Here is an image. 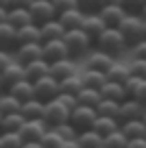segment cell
<instances>
[{
  "label": "cell",
  "instance_id": "cell-1",
  "mask_svg": "<svg viewBox=\"0 0 146 148\" xmlns=\"http://www.w3.org/2000/svg\"><path fill=\"white\" fill-rule=\"evenodd\" d=\"M94 46H96V50H103L111 57H118L129 48V44H127V39H124V35L120 33L118 26H107L101 33V37L94 42Z\"/></svg>",
  "mask_w": 146,
  "mask_h": 148
},
{
  "label": "cell",
  "instance_id": "cell-2",
  "mask_svg": "<svg viewBox=\"0 0 146 148\" xmlns=\"http://www.w3.org/2000/svg\"><path fill=\"white\" fill-rule=\"evenodd\" d=\"M63 42H65V46H68V52H70L72 59L85 57L87 52L92 50V46H94V42L90 39V35H87L83 28H70V31H65Z\"/></svg>",
  "mask_w": 146,
  "mask_h": 148
},
{
  "label": "cell",
  "instance_id": "cell-3",
  "mask_svg": "<svg viewBox=\"0 0 146 148\" xmlns=\"http://www.w3.org/2000/svg\"><path fill=\"white\" fill-rule=\"evenodd\" d=\"M120 33L124 35L129 46H133L135 42H140L142 37H144V18L140 13H127L122 18V22L118 24Z\"/></svg>",
  "mask_w": 146,
  "mask_h": 148
},
{
  "label": "cell",
  "instance_id": "cell-4",
  "mask_svg": "<svg viewBox=\"0 0 146 148\" xmlns=\"http://www.w3.org/2000/svg\"><path fill=\"white\" fill-rule=\"evenodd\" d=\"M44 122L48 124V129H52V126L57 124H63V122L70 120V109L65 105H61L57 98H52V100L44 102Z\"/></svg>",
  "mask_w": 146,
  "mask_h": 148
},
{
  "label": "cell",
  "instance_id": "cell-5",
  "mask_svg": "<svg viewBox=\"0 0 146 148\" xmlns=\"http://www.w3.org/2000/svg\"><path fill=\"white\" fill-rule=\"evenodd\" d=\"M33 87H35V98H39L41 102H48L52 98H57V94L61 92L59 89V81L50 74H46L41 79L33 81Z\"/></svg>",
  "mask_w": 146,
  "mask_h": 148
},
{
  "label": "cell",
  "instance_id": "cell-6",
  "mask_svg": "<svg viewBox=\"0 0 146 148\" xmlns=\"http://www.w3.org/2000/svg\"><path fill=\"white\" fill-rule=\"evenodd\" d=\"M96 109L94 107H83V105H76L72 111H70V122H72V126L81 133V131H87L92 129V124H94L96 120Z\"/></svg>",
  "mask_w": 146,
  "mask_h": 148
},
{
  "label": "cell",
  "instance_id": "cell-7",
  "mask_svg": "<svg viewBox=\"0 0 146 148\" xmlns=\"http://www.w3.org/2000/svg\"><path fill=\"white\" fill-rule=\"evenodd\" d=\"M28 13H31L33 24H37V26H41L44 22L57 18V11H55L50 0H33L31 7H28Z\"/></svg>",
  "mask_w": 146,
  "mask_h": 148
},
{
  "label": "cell",
  "instance_id": "cell-8",
  "mask_svg": "<svg viewBox=\"0 0 146 148\" xmlns=\"http://www.w3.org/2000/svg\"><path fill=\"white\" fill-rule=\"evenodd\" d=\"M46 131H48V124L44 122V118H37V120H24L18 133L24 142H39Z\"/></svg>",
  "mask_w": 146,
  "mask_h": 148
},
{
  "label": "cell",
  "instance_id": "cell-9",
  "mask_svg": "<svg viewBox=\"0 0 146 148\" xmlns=\"http://www.w3.org/2000/svg\"><path fill=\"white\" fill-rule=\"evenodd\" d=\"M146 107L142 105L140 100H135V98H124L122 102H120V113H118V120L120 122H127V120H142V116H144Z\"/></svg>",
  "mask_w": 146,
  "mask_h": 148
},
{
  "label": "cell",
  "instance_id": "cell-10",
  "mask_svg": "<svg viewBox=\"0 0 146 148\" xmlns=\"http://www.w3.org/2000/svg\"><path fill=\"white\" fill-rule=\"evenodd\" d=\"M44 57V46L41 42H31V44H18L15 48V61H20L22 65H26L28 61H35Z\"/></svg>",
  "mask_w": 146,
  "mask_h": 148
},
{
  "label": "cell",
  "instance_id": "cell-11",
  "mask_svg": "<svg viewBox=\"0 0 146 148\" xmlns=\"http://www.w3.org/2000/svg\"><path fill=\"white\" fill-rule=\"evenodd\" d=\"M116 63V57L107 55L103 50H90L87 52V61H85V68L87 70H98V72H105Z\"/></svg>",
  "mask_w": 146,
  "mask_h": 148
},
{
  "label": "cell",
  "instance_id": "cell-12",
  "mask_svg": "<svg viewBox=\"0 0 146 148\" xmlns=\"http://www.w3.org/2000/svg\"><path fill=\"white\" fill-rule=\"evenodd\" d=\"M41 46H44V59L48 61V63L70 57L68 46H65V42H63V37H61V39H48V42H41Z\"/></svg>",
  "mask_w": 146,
  "mask_h": 148
},
{
  "label": "cell",
  "instance_id": "cell-13",
  "mask_svg": "<svg viewBox=\"0 0 146 148\" xmlns=\"http://www.w3.org/2000/svg\"><path fill=\"white\" fill-rule=\"evenodd\" d=\"M50 76H55L57 81H63L72 74H76V61L72 57H65V59H59V61H52L50 63V70H48Z\"/></svg>",
  "mask_w": 146,
  "mask_h": 148
},
{
  "label": "cell",
  "instance_id": "cell-14",
  "mask_svg": "<svg viewBox=\"0 0 146 148\" xmlns=\"http://www.w3.org/2000/svg\"><path fill=\"white\" fill-rule=\"evenodd\" d=\"M81 28L87 33V35H90V39H92V42H96V39L101 37V33L107 28V24L103 22V18H101L98 13H85Z\"/></svg>",
  "mask_w": 146,
  "mask_h": 148
},
{
  "label": "cell",
  "instance_id": "cell-15",
  "mask_svg": "<svg viewBox=\"0 0 146 148\" xmlns=\"http://www.w3.org/2000/svg\"><path fill=\"white\" fill-rule=\"evenodd\" d=\"M96 13L103 18V22L107 26H118L122 22V18L127 15V11L122 9V5H107V7H101Z\"/></svg>",
  "mask_w": 146,
  "mask_h": 148
},
{
  "label": "cell",
  "instance_id": "cell-16",
  "mask_svg": "<svg viewBox=\"0 0 146 148\" xmlns=\"http://www.w3.org/2000/svg\"><path fill=\"white\" fill-rule=\"evenodd\" d=\"M2 87H11V85L13 83H18V81H22V79H26V76H24V65L20 63V61H11L9 65H7L5 70H2Z\"/></svg>",
  "mask_w": 146,
  "mask_h": 148
},
{
  "label": "cell",
  "instance_id": "cell-17",
  "mask_svg": "<svg viewBox=\"0 0 146 148\" xmlns=\"http://www.w3.org/2000/svg\"><path fill=\"white\" fill-rule=\"evenodd\" d=\"M0 48L2 50H13L18 48V28L9 22H0Z\"/></svg>",
  "mask_w": 146,
  "mask_h": 148
},
{
  "label": "cell",
  "instance_id": "cell-18",
  "mask_svg": "<svg viewBox=\"0 0 146 148\" xmlns=\"http://www.w3.org/2000/svg\"><path fill=\"white\" fill-rule=\"evenodd\" d=\"M7 92L13 94L20 102H26L31 98H35V87H33V81H28V79H22L18 83H13L11 87H7Z\"/></svg>",
  "mask_w": 146,
  "mask_h": 148
},
{
  "label": "cell",
  "instance_id": "cell-19",
  "mask_svg": "<svg viewBox=\"0 0 146 148\" xmlns=\"http://www.w3.org/2000/svg\"><path fill=\"white\" fill-rule=\"evenodd\" d=\"M48 70H50V63L41 57V59L28 61V63L24 65V76H26L28 81H37V79H41V76H46Z\"/></svg>",
  "mask_w": 146,
  "mask_h": 148
},
{
  "label": "cell",
  "instance_id": "cell-20",
  "mask_svg": "<svg viewBox=\"0 0 146 148\" xmlns=\"http://www.w3.org/2000/svg\"><path fill=\"white\" fill-rule=\"evenodd\" d=\"M83 18H85V11H81L79 7H74V9H68V11H63V13L57 15V20L63 24L65 31H70V28H81Z\"/></svg>",
  "mask_w": 146,
  "mask_h": 148
},
{
  "label": "cell",
  "instance_id": "cell-21",
  "mask_svg": "<svg viewBox=\"0 0 146 148\" xmlns=\"http://www.w3.org/2000/svg\"><path fill=\"white\" fill-rule=\"evenodd\" d=\"M92 129H94L96 133H98L103 139H105L109 133H114V131L120 129V120H118V118H107V116H96V120H94V124H92Z\"/></svg>",
  "mask_w": 146,
  "mask_h": 148
},
{
  "label": "cell",
  "instance_id": "cell-22",
  "mask_svg": "<svg viewBox=\"0 0 146 148\" xmlns=\"http://www.w3.org/2000/svg\"><path fill=\"white\" fill-rule=\"evenodd\" d=\"M39 33H41V42H48V39H61L65 35V28L59 20H48L39 26Z\"/></svg>",
  "mask_w": 146,
  "mask_h": 148
},
{
  "label": "cell",
  "instance_id": "cell-23",
  "mask_svg": "<svg viewBox=\"0 0 146 148\" xmlns=\"http://www.w3.org/2000/svg\"><path fill=\"white\" fill-rule=\"evenodd\" d=\"M7 22L11 24V26L15 28H22L26 26V24H31V13H28V9H24V7H9V11H7Z\"/></svg>",
  "mask_w": 146,
  "mask_h": 148
},
{
  "label": "cell",
  "instance_id": "cell-24",
  "mask_svg": "<svg viewBox=\"0 0 146 148\" xmlns=\"http://www.w3.org/2000/svg\"><path fill=\"white\" fill-rule=\"evenodd\" d=\"M20 113L24 116V120H37V118L44 116V102H41L39 98H31V100L22 102Z\"/></svg>",
  "mask_w": 146,
  "mask_h": 148
},
{
  "label": "cell",
  "instance_id": "cell-25",
  "mask_svg": "<svg viewBox=\"0 0 146 148\" xmlns=\"http://www.w3.org/2000/svg\"><path fill=\"white\" fill-rule=\"evenodd\" d=\"M120 131L127 135V139L146 137V124H144L142 120H127V122H120Z\"/></svg>",
  "mask_w": 146,
  "mask_h": 148
},
{
  "label": "cell",
  "instance_id": "cell-26",
  "mask_svg": "<svg viewBox=\"0 0 146 148\" xmlns=\"http://www.w3.org/2000/svg\"><path fill=\"white\" fill-rule=\"evenodd\" d=\"M101 96L109 98V100H116V102H122L124 98H127V94H124V85L122 83H114V81H107V83L101 87Z\"/></svg>",
  "mask_w": 146,
  "mask_h": 148
},
{
  "label": "cell",
  "instance_id": "cell-27",
  "mask_svg": "<svg viewBox=\"0 0 146 148\" xmlns=\"http://www.w3.org/2000/svg\"><path fill=\"white\" fill-rule=\"evenodd\" d=\"M101 89H94V87H83L81 92L76 94V105H83V107H94L101 102Z\"/></svg>",
  "mask_w": 146,
  "mask_h": 148
},
{
  "label": "cell",
  "instance_id": "cell-28",
  "mask_svg": "<svg viewBox=\"0 0 146 148\" xmlns=\"http://www.w3.org/2000/svg\"><path fill=\"white\" fill-rule=\"evenodd\" d=\"M76 142H79L81 148H98V146L105 144V139L96 133L94 129H87V131H81V133L76 135Z\"/></svg>",
  "mask_w": 146,
  "mask_h": 148
},
{
  "label": "cell",
  "instance_id": "cell-29",
  "mask_svg": "<svg viewBox=\"0 0 146 148\" xmlns=\"http://www.w3.org/2000/svg\"><path fill=\"white\" fill-rule=\"evenodd\" d=\"M24 122L22 113H5L0 120V133H18Z\"/></svg>",
  "mask_w": 146,
  "mask_h": 148
},
{
  "label": "cell",
  "instance_id": "cell-30",
  "mask_svg": "<svg viewBox=\"0 0 146 148\" xmlns=\"http://www.w3.org/2000/svg\"><path fill=\"white\" fill-rule=\"evenodd\" d=\"M20 109H22V102H20L13 94H9L7 89L0 92V113H2V116H5V113H20Z\"/></svg>",
  "mask_w": 146,
  "mask_h": 148
},
{
  "label": "cell",
  "instance_id": "cell-31",
  "mask_svg": "<svg viewBox=\"0 0 146 148\" xmlns=\"http://www.w3.org/2000/svg\"><path fill=\"white\" fill-rule=\"evenodd\" d=\"M81 79H83V85L85 87H94V89H101L103 85L107 83V74L105 72H98V70H87L81 74Z\"/></svg>",
  "mask_w": 146,
  "mask_h": 148
},
{
  "label": "cell",
  "instance_id": "cell-32",
  "mask_svg": "<svg viewBox=\"0 0 146 148\" xmlns=\"http://www.w3.org/2000/svg\"><path fill=\"white\" fill-rule=\"evenodd\" d=\"M31 42H41V33L37 24H26V26L18 28V44H31Z\"/></svg>",
  "mask_w": 146,
  "mask_h": 148
},
{
  "label": "cell",
  "instance_id": "cell-33",
  "mask_svg": "<svg viewBox=\"0 0 146 148\" xmlns=\"http://www.w3.org/2000/svg\"><path fill=\"white\" fill-rule=\"evenodd\" d=\"M129 76H131V70H129V65L118 63V61H116V63L111 65L109 70H107V81H114V83H124Z\"/></svg>",
  "mask_w": 146,
  "mask_h": 148
},
{
  "label": "cell",
  "instance_id": "cell-34",
  "mask_svg": "<svg viewBox=\"0 0 146 148\" xmlns=\"http://www.w3.org/2000/svg\"><path fill=\"white\" fill-rule=\"evenodd\" d=\"M83 87H85V85H83L81 74H72V76H68V79L59 81V89H61V92H65V94H74V96H76Z\"/></svg>",
  "mask_w": 146,
  "mask_h": 148
},
{
  "label": "cell",
  "instance_id": "cell-35",
  "mask_svg": "<svg viewBox=\"0 0 146 148\" xmlns=\"http://www.w3.org/2000/svg\"><path fill=\"white\" fill-rule=\"evenodd\" d=\"M96 113H98V116H107V118H118L120 102L109 100V98H101V102L96 105Z\"/></svg>",
  "mask_w": 146,
  "mask_h": 148
},
{
  "label": "cell",
  "instance_id": "cell-36",
  "mask_svg": "<svg viewBox=\"0 0 146 148\" xmlns=\"http://www.w3.org/2000/svg\"><path fill=\"white\" fill-rule=\"evenodd\" d=\"M127 144H129V139H127V135L122 133V131H114V133H109L105 137V146L107 148H127Z\"/></svg>",
  "mask_w": 146,
  "mask_h": 148
},
{
  "label": "cell",
  "instance_id": "cell-37",
  "mask_svg": "<svg viewBox=\"0 0 146 148\" xmlns=\"http://www.w3.org/2000/svg\"><path fill=\"white\" fill-rule=\"evenodd\" d=\"M52 131H55L57 135H59L63 142H68V139H76V135H79V131L72 126V122H63V124H57V126H52Z\"/></svg>",
  "mask_w": 146,
  "mask_h": 148
},
{
  "label": "cell",
  "instance_id": "cell-38",
  "mask_svg": "<svg viewBox=\"0 0 146 148\" xmlns=\"http://www.w3.org/2000/svg\"><path fill=\"white\" fill-rule=\"evenodd\" d=\"M39 144H41L44 148H61V146H63V139H61L52 129H48V131L44 133V137L39 139Z\"/></svg>",
  "mask_w": 146,
  "mask_h": 148
},
{
  "label": "cell",
  "instance_id": "cell-39",
  "mask_svg": "<svg viewBox=\"0 0 146 148\" xmlns=\"http://www.w3.org/2000/svg\"><path fill=\"white\" fill-rule=\"evenodd\" d=\"M0 139H2L5 148H22V144H24L20 133H0Z\"/></svg>",
  "mask_w": 146,
  "mask_h": 148
},
{
  "label": "cell",
  "instance_id": "cell-40",
  "mask_svg": "<svg viewBox=\"0 0 146 148\" xmlns=\"http://www.w3.org/2000/svg\"><path fill=\"white\" fill-rule=\"evenodd\" d=\"M129 70L137 79H146V59H133L129 63Z\"/></svg>",
  "mask_w": 146,
  "mask_h": 148
},
{
  "label": "cell",
  "instance_id": "cell-41",
  "mask_svg": "<svg viewBox=\"0 0 146 148\" xmlns=\"http://www.w3.org/2000/svg\"><path fill=\"white\" fill-rule=\"evenodd\" d=\"M142 81H144V79H137V76H133V74H131V76L122 83V85H124V94H127L129 98H133V94L137 92V87H140Z\"/></svg>",
  "mask_w": 146,
  "mask_h": 148
},
{
  "label": "cell",
  "instance_id": "cell-42",
  "mask_svg": "<svg viewBox=\"0 0 146 148\" xmlns=\"http://www.w3.org/2000/svg\"><path fill=\"white\" fill-rule=\"evenodd\" d=\"M131 57L133 59H146V37H142L140 42L131 46Z\"/></svg>",
  "mask_w": 146,
  "mask_h": 148
},
{
  "label": "cell",
  "instance_id": "cell-43",
  "mask_svg": "<svg viewBox=\"0 0 146 148\" xmlns=\"http://www.w3.org/2000/svg\"><path fill=\"white\" fill-rule=\"evenodd\" d=\"M76 7L85 13H96V11L101 9V2L98 0H76Z\"/></svg>",
  "mask_w": 146,
  "mask_h": 148
},
{
  "label": "cell",
  "instance_id": "cell-44",
  "mask_svg": "<svg viewBox=\"0 0 146 148\" xmlns=\"http://www.w3.org/2000/svg\"><path fill=\"white\" fill-rule=\"evenodd\" d=\"M144 5H146V0H122V9L127 13H140Z\"/></svg>",
  "mask_w": 146,
  "mask_h": 148
},
{
  "label": "cell",
  "instance_id": "cell-45",
  "mask_svg": "<svg viewBox=\"0 0 146 148\" xmlns=\"http://www.w3.org/2000/svg\"><path fill=\"white\" fill-rule=\"evenodd\" d=\"M50 2H52V7H55L57 15L63 13V11H68V9H74V7H76V0H50Z\"/></svg>",
  "mask_w": 146,
  "mask_h": 148
},
{
  "label": "cell",
  "instance_id": "cell-46",
  "mask_svg": "<svg viewBox=\"0 0 146 148\" xmlns=\"http://www.w3.org/2000/svg\"><path fill=\"white\" fill-rule=\"evenodd\" d=\"M57 100H59L61 105H65L70 111H72L74 107H76V96H74V94H65V92H59V94H57Z\"/></svg>",
  "mask_w": 146,
  "mask_h": 148
},
{
  "label": "cell",
  "instance_id": "cell-47",
  "mask_svg": "<svg viewBox=\"0 0 146 148\" xmlns=\"http://www.w3.org/2000/svg\"><path fill=\"white\" fill-rule=\"evenodd\" d=\"M133 98H135V100H140L142 105L146 107V79L140 83V87H137V92L133 94Z\"/></svg>",
  "mask_w": 146,
  "mask_h": 148
},
{
  "label": "cell",
  "instance_id": "cell-48",
  "mask_svg": "<svg viewBox=\"0 0 146 148\" xmlns=\"http://www.w3.org/2000/svg\"><path fill=\"white\" fill-rule=\"evenodd\" d=\"M11 61H13L11 52H9V50H2V48H0V72H2V70H5L7 65L11 63Z\"/></svg>",
  "mask_w": 146,
  "mask_h": 148
},
{
  "label": "cell",
  "instance_id": "cell-49",
  "mask_svg": "<svg viewBox=\"0 0 146 148\" xmlns=\"http://www.w3.org/2000/svg\"><path fill=\"white\" fill-rule=\"evenodd\" d=\"M127 148H146V137H135V139H129Z\"/></svg>",
  "mask_w": 146,
  "mask_h": 148
},
{
  "label": "cell",
  "instance_id": "cell-50",
  "mask_svg": "<svg viewBox=\"0 0 146 148\" xmlns=\"http://www.w3.org/2000/svg\"><path fill=\"white\" fill-rule=\"evenodd\" d=\"M31 2L33 0H11V7H24V9H28Z\"/></svg>",
  "mask_w": 146,
  "mask_h": 148
},
{
  "label": "cell",
  "instance_id": "cell-51",
  "mask_svg": "<svg viewBox=\"0 0 146 148\" xmlns=\"http://www.w3.org/2000/svg\"><path fill=\"white\" fill-rule=\"evenodd\" d=\"M61 148H81V146H79L76 139H68V142H63V146H61Z\"/></svg>",
  "mask_w": 146,
  "mask_h": 148
},
{
  "label": "cell",
  "instance_id": "cell-52",
  "mask_svg": "<svg viewBox=\"0 0 146 148\" xmlns=\"http://www.w3.org/2000/svg\"><path fill=\"white\" fill-rule=\"evenodd\" d=\"M22 148H44V146H41L39 142H24Z\"/></svg>",
  "mask_w": 146,
  "mask_h": 148
},
{
  "label": "cell",
  "instance_id": "cell-53",
  "mask_svg": "<svg viewBox=\"0 0 146 148\" xmlns=\"http://www.w3.org/2000/svg\"><path fill=\"white\" fill-rule=\"evenodd\" d=\"M101 7H107V5H122V0H98Z\"/></svg>",
  "mask_w": 146,
  "mask_h": 148
},
{
  "label": "cell",
  "instance_id": "cell-54",
  "mask_svg": "<svg viewBox=\"0 0 146 148\" xmlns=\"http://www.w3.org/2000/svg\"><path fill=\"white\" fill-rule=\"evenodd\" d=\"M7 11H9V9L0 7V22H7Z\"/></svg>",
  "mask_w": 146,
  "mask_h": 148
},
{
  "label": "cell",
  "instance_id": "cell-55",
  "mask_svg": "<svg viewBox=\"0 0 146 148\" xmlns=\"http://www.w3.org/2000/svg\"><path fill=\"white\" fill-rule=\"evenodd\" d=\"M0 7H5V9H9V7H11V0H0Z\"/></svg>",
  "mask_w": 146,
  "mask_h": 148
},
{
  "label": "cell",
  "instance_id": "cell-56",
  "mask_svg": "<svg viewBox=\"0 0 146 148\" xmlns=\"http://www.w3.org/2000/svg\"><path fill=\"white\" fill-rule=\"evenodd\" d=\"M140 15H142V18H144V20H146V5H144V7H142V11H140Z\"/></svg>",
  "mask_w": 146,
  "mask_h": 148
},
{
  "label": "cell",
  "instance_id": "cell-57",
  "mask_svg": "<svg viewBox=\"0 0 146 148\" xmlns=\"http://www.w3.org/2000/svg\"><path fill=\"white\" fill-rule=\"evenodd\" d=\"M0 92H5V87H2V74H0Z\"/></svg>",
  "mask_w": 146,
  "mask_h": 148
},
{
  "label": "cell",
  "instance_id": "cell-58",
  "mask_svg": "<svg viewBox=\"0 0 146 148\" xmlns=\"http://www.w3.org/2000/svg\"><path fill=\"white\" fill-rule=\"evenodd\" d=\"M142 122H144V124H146V111H144V116H142Z\"/></svg>",
  "mask_w": 146,
  "mask_h": 148
},
{
  "label": "cell",
  "instance_id": "cell-59",
  "mask_svg": "<svg viewBox=\"0 0 146 148\" xmlns=\"http://www.w3.org/2000/svg\"><path fill=\"white\" fill-rule=\"evenodd\" d=\"M144 37H146V20H144Z\"/></svg>",
  "mask_w": 146,
  "mask_h": 148
},
{
  "label": "cell",
  "instance_id": "cell-60",
  "mask_svg": "<svg viewBox=\"0 0 146 148\" xmlns=\"http://www.w3.org/2000/svg\"><path fill=\"white\" fill-rule=\"evenodd\" d=\"M0 148H5V146H2V139H0Z\"/></svg>",
  "mask_w": 146,
  "mask_h": 148
},
{
  "label": "cell",
  "instance_id": "cell-61",
  "mask_svg": "<svg viewBox=\"0 0 146 148\" xmlns=\"http://www.w3.org/2000/svg\"><path fill=\"white\" fill-rule=\"evenodd\" d=\"M98 148H107V146H105V144H103V146H98Z\"/></svg>",
  "mask_w": 146,
  "mask_h": 148
},
{
  "label": "cell",
  "instance_id": "cell-62",
  "mask_svg": "<svg viewBox=\"0 0 146 148\" xmlns=\"http://www.w3.org/2000/svg\"><path fill=\"white\" fill-rule=\"evenodd\" d=\"M0 120H2V113H0Z\"/></svg>",
  "mask_w": 146,
  "mask_h": 148
}]
</instances>
